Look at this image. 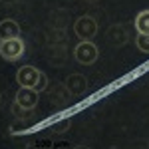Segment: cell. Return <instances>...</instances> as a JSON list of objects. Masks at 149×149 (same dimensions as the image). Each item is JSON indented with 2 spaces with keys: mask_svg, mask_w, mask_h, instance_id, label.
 I'll list each match as a JSON object with an SVG mask.
<instances>
[{
  "mask_svg": "<svg viewBox=\"0 0 149 149\" xmlns=\"http://www.w3.org/2000/svg\"><path fill=\"white\" fill-rule=\"evenodd\" d=\"M16 81L20 84V88H32L36 92H44L48 88L46 74L34 66H22L16 72Z\"/></svg>",
  "mask_w": 149,
  "mask_h": 149,
  "instance_id": "cell-1",
  "label": "cell"
},
{
  "mask_svg": "<svg viewBox=\"0 0 149 149\" xmlns=\"http://www.w3.org/2000/svg\"><path fill=\"white\" fill-rule=\"evenodd\" d=\"M97 56H100V50H97V46L93 44L92 40L80 42L76 46V50H74V58L80 62L81 66H92L93 62L97 60Z\"/></svg>",
  "mask_w": 149,
  "mask_h": 149,
  "instance_id": "cell-2",
  "label": "cell"
},
{
  "mask_svg": "<svg viewBox=\"0 0 149 149\" xmlns=\"http://www.w3.org/2000/svg\"><path fill=\"white\" fill-rule=\"evenodd\" d=\"M24 50H26V46H24L22 38H12V40H4L0 44V56L6 62H16L24 56Z\"/></svg>",
  "mask_w": 149,
  "mask_h": 149,
  "instance_id": "cell-3",
  "label": "cell"
},
{
  "mask_svg": "<svg viewBox=\"0 0 149 149\" xmlns=\"http://www.w3.org/2000/svg\"><path fill=\"white\" fill-rule=\"evenodd\" d=\"M74 32L81 42L84 40H93V36L97 34V22L92 16H80L74 24Z\"/></svg>",
  "mask_w": 149,
  "mask_h": 149,
  "instance_id": "cell-4",
  "label": "cell"
},
{
  "mask_svg": "<svg viewBox=\"0 0 149 149\" xmlns=\"http://www.w3.org/2000/svg\"><path fill=\"white\" fill-rule=\"evenodd\" d=\"M107 44L113 48H121L129 42V30H127L125 24H113L107 28V34H105Z\"/></svg>",
  "mask_w": 149,
  "mask_h": 149,
  "instance_id": "cell-5",
  "label": "cell"
},
{
  "mask_svg": "<svg viewBox=\"0 0 149 149\" xmlns=\"http://www.w3.org/2000/svg\"><path fill=\"white\" fill-rule=\"evenodd\" d=\"M40 92H36L32 88H20L18 92H16V100L14 102L18 103L20 107L24 109H34L36 105H38V100H40Z\"/></svg>",
  "mask_w": 149,
  "mask_h": 149,
  "instance_id": "cell-6",
  "label": "cell"
},
{
  "mask_svg": "<svg viewBox=\"0 0 149 149\" xmlns=\"http://www.w3.org/2000/svg\"><path fill=\"white\" fill-rule=\"evenodd\" d=\"M64 86H66V90L72 95H81L88 90V80L81 74H70L68 78H66V81H64Z\"/></svg>",
  "mask_w": 149,
  "mask_h": 149,
  "instance_id": "cell-7",
  "label": "cell"
},
{
  "mask_svg": "<svg viewBox=\"0 0 149 149\" xmlns=\"http://www.w3.org/2000/svg\"><path fill=\"white\" fill-rule=\"evenodd\" d=\"M12 38H20V26L16 20L6 18L0 22V40L4 42V40H12Z\"/></svg>",
  "mask_w": 149,
  "mask_h": 149,
  "instance_id": "cell-8",
  "label": "cell"
},
{
  "mask_svg": "<svg viewBox=\"0 0 149 149\" xmlns=\"http://www.w3.org/2000/svg\"><path fill=\"white\" fill-rule=\"evenodd\" d=\"M135 30L139 34H149V10H141L135 16Z\"/></svg>",
  "mask_w": 149,
  "mask_h": 149,
  "instance_id": "cell-9",
  "label": "cell"
},
{
  "mask_svg": "<svg viewBox=\"0 0 149 149\" xmlns=\"http://www.w3.org/2000/svg\"><path fill=\"white\" fill-rule=\"evenodd\" d=\"M70 127H72V117H62V119H58L56 123L52 125V131L54 133H64V131H68Z\"/></svg>",
  "mask_w": 149,
  "mask_h": 149,
  "instance_id": "cell-10",
  "label": "cell"
},
{
  "mask_svg": "<svg viewBox=\"0 0 149 149\" xmlns=\"http://www.w3.org/2000/svg\"><path fill=\"white\" fill-rule=\"evenodd\" d=\"M12 113L18 119H28V117H32V109H24V107H20L18 103L14 102L12 103Z\"/></svg>",
  "mask_w": 149,
  "mask_h": 149,
  "instance_id": "cell-11",
  "label": "cell"
},
{
  "mask_svg": "<svg viewBox=\"0 0 149 149\" xmlns=\"http://www.w3.org/2000/svg\"><path fill=\"white\" fill-rule=\"evenodd\" d=\"M135 44H137L139 52L149 54V34H139L137 38H135Z\"/></svg>",
  "mask_w": 149,
  "mask_h": 149,
  "instance_id": "cell-12",
  "label": "cell"
},
{
  "mask_svg": "<svg viewBox=\"0 0 149 149\" xmlns=\"http://www.w3.org/2000/svg\"><path fill=\"white\" fill-rule=\"evenodd\" d=\"M74 149H92V147H88V145H76Z\"/></svg>",
  "mask_w": 149,
  "mask_h": 149,
  "instance_id": "cell-13",
  "label": "cell"
},
{
  "mask_svg": "<svg viewBox=\"0 0 149 149\" xmlns=\"http://www.w3.org/2000/svg\"><path fill=\"white\" fill-rule=\"evenodd\" d=\"M84 2H88V4H95V2H100V0H84Z\"/></svg>",
  "mask_w": 149,
  "mask_h": 149,
  "instance_id": "cell-14",
  "label": "cell"
},
{
  "mask_svg": "<svg viewBox=\"0 0 149 149\" xmlns=\"http://www.w3.org/2000/svg\"><path fill=\"white\" fill-rule=\"evenodd\" d=\"M107 149H119V147H107Z\"/></svg>",
  "mask_w": 149,
  "mask_h": 149,
  "instance_id": "cell-15",
  "label": "cell"
},
{
  "mask_svg": "<svg viewBox=\"0 0 149 149\" xmlns=\"http://www.w3.org/2000/svg\"><path fill=\"white\" fill-rule=\"evenodd\" d=\"M0 102H2V93H0Z\"/></svg>",
  "mask_w": 149,
  "mask_h": 149,
  "instance_id": "cell-16",
  "label": "cell"
},
{
  "mask_svg": "<svg viewBox=\"0 0 149 149\" xmlns=\"http://www.w3.org/2000/svg\"><path fill=\"white\" fill-rule=\"evenodd\" d=\"M0 44H2V40H0Z\"/></svg>",
  "mask_w": 149,
  "mask_h": 149,
  "instance_id": "cell-17",
  "label": "cell"
}]
</instances>
